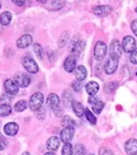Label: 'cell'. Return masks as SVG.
<instances>
[{
    "label": "cell",
    "mask_w": 137,
    "mask_h": 155,
    "mask_svg": "<svg viewBox=\"0 0 137 155\" xmlns=\"http://www.w3.org/2000/svg\"><path fill=\"white\" fill-rule=\"evenodd\" d=\"M84 47H85V42H84V41H76L73 46L70 47V52H71V55H73V56L77 57L83 52Z\"/></svg>",
    "instance_id": "15"
},
{
    "label": "cell",
    "mask_w": 137,
    "mask_h": 155,
    "mask_svg": "<svg viewBox=\"0 0 137 155\" xmlns=\"http://www.w3.org/2000/svg\"><path fill=\"white\" fill-rule=\"evenodd\" d=\"M89 103L91 104V107H93V111L95 113H100L103 111V108H104V102L103 101L96 99L95 97H89Z\"/></svg>",
    "instance_id": "16"
},
{
    "label": "cell",
    "mask_w": 137,
    "mask_h": 155,
    "mask_svg": "<svg viewBox=\"0 0 137 155\" xmlns=\"http://www.w3.org/2000/svg\"><path fill=\"white\" fill-rule=\"evenodd\" d=\"M107 51H108V48H107L106 43L102 42V41L96 42L95 47H94V57H95V60H98V61L103 60L104 57H106V55H107Z\"/></svg>",
    "instance_id": "4"
},
{
    "label": "cell",
    "mask_w": 137,
    "mask_h": 155,
    "mask_svg": "<svg viewBox=\"0 0 137 155\" xmlns=\"http://www.w3.org/2000/svg\"><path fill=\"white\" fill-rule=\"evenodd\" d=\"M99 155H114L112 150H109L108 147H100L99 149Z\"/></svg>",
    "instance_id": "33"
},
{
    "label": "cell",
    "mask_w": 137,
    "mask_h": 155,
    "mask_svg": "<svg viewBox=\"0 0 137 155\" xmlns=\"http://www.w3.org/2000/svg\"><path fill=\"white\" fill-rule=\"evenodd\" d=\"M32 45V36L31 35H23L22 37L18 38L17 41V46L19 48H25Z\"/></svg>",
    "instance_id": "18"
},
{
    "label": "cell",
    "mask_w": 137,
    "mask_h": 155,
    "mask_svg": "<svg viewBox=\"0 0 137 155\" xmlns=\"http://www.w3.org/2000/svg\"><path fill=\"white\" fill-rule=\"evenodd\" d=\"M112 12V6L110 5H96L93 8V13L98 17H106Z\"/></svg>",
    "instance_id": "13"
},
{
    "label": "cell",
    "mask_w": 137,
    "mask_h": 155,
    "mask_svg": "<svg viewBox=\"0 0 137 155\" xmlns=\"http://www.w3.org/2000/svg\"><path fill=\"white\" fill-rule=\"evenodd\" d=\"M33 51H34V54H36L38 57H40V59H42V57H43L42 47H41L40 43H34V45H33Z\"/></svg>",
    "instance_id": "31"
},
{
    "label": "cell",
    "mask_w": 137,
    "mask_h": 155,
    "mask_svg": "<svg viewBox=\"0 0 137 155\" xmlns=\"http://www.w3.org/2000/svg\"><path fill=\"white\" fill-rule=\"evenodd\" d=\"M85 89H86V92L90 97H94L98 93V90H99V84H98L96 81H89L85 85Z\"/></svg>",
    "instance_id": "20"
},
{
    "label": "cell",
    "mask_w": 137,
    "mask_h": 155,
    "mask_svg": "<svg viewBox=\"0 0 137 155\" xmlns=\"http://www.w3.org/2000/svg\"><path fill=\"white\" fill-rule=\"evenodd\" d=\"M74 74H75V76H76V80L83 81V80L86 78L88 71H86V69L84 68L83 65H79V66H76V69L74 70Z\"/></svg>",
    "instance_id": "19"
},
{
    "label": "cell",
    "mask_w": 137,
    "mask_h": 155,
    "mask_svg": "<svg viewBox=\"0 0 137 155\" xmlns=\"http://www.w3.org/2000/svg\"><path fill=\"white\" fill-rule=\"evenodd\" d=\"M129 60H131L132 64H137V48H135L131 55H129Z\"/></svg>",
    "instance_id": "34"
},
{
    "label": "cell",
    "mask_w": 137,
    "mask_h": 155,
    "mask_svg": "<svg viewBox=\"0 0 137 155\" xmlns=\"http://www.w3.org/2000/svg\"><path fill=\"white\" fill-rule=\"evenodd\" d=\"M74 139V128L73 127H64L60 132V140L65 144H70V141Z\"/></svg>",
    "instance_id": "8"
},
{
    "label": "cell",
    "mask_w": 137,
    "mask_h": 155,
    "mask_svg": "<svg viewBox=\"0 0 137 155\" xmlns=\"http://www.w3.org/2000/svg\"><path fill=\"white\" fill-rule=\"evenodd\" d=\"M136 13H137V8H136Z\"/></svg>",
    "instance_id": "43"
},
{
    "label": "cell",
    "mask_w": 137,
    "mask_h": 155,
    "mask_svg": "<svg viewBox=\"0 0 137 155\" xmlns=\"http://www.w3.org/2000/svg\"><path fill=\"white\" fill-rule=\"evenodd\" d=\"M62 155H74V147L70 144H65L62 147Z\"/></svg>",
    "instance_id": "30"
},
{
    "label": "cell",
    "mask_w": 137,
    "mask_h": 155,
    "mask_svg": "<svg viewBox=\"0 0 137 155\" xmlns=\"http://www.w3.org/2000/svg\"><path fill=\"white\" fill-rule=\"evenodd\" d=\"M14 81L18 87H22V88H25L28 87L31 84V78L27 75V74H23V73H18L15 74L14 76Z\"/></svg>",
    "instance_id": "9"
},
{
    "label": "cell",
    "mask_w": 137,
    "mask_h": 155,
    "mask_svg": "<svg viewBox=\"0 0 137 155\" xmlns=\"http://www.w3.org/2000/svg\"><path fill=\"white\" fill-rule=\"evenodd\" d=\"M11 22V13L10 12H4L0 15V24L3 25H8Z\"/></svg>",
    "instance_id": "23"
},
{
    "label": "cell",
    "mask_w": 137,
    "mask_h": 155,
    "mask_svg": "<svg viewBox=\"0 0 137 155\" xmlns=\"http://www.w3.org/2000/svg\"><path fill=\"white\" fill-rule=\"evenodd\" d=\"M73 109H74V113L77 116V117H83V116H85V108L83 107L81 103L79 102H73Z\"/></svg>",
    "instance_id": "21"
},
{
    "label": "cell",
    "mask_w": 137,
    "mask_h": 155,
    "mask_svg": "<svg viewBox=\"0 0 137 155\" xmlns=\"http://www.w3.org/2000/svg\"><path fill=\"white\" fill-rule=\"evenodd\" d=\"M62 125H64V127H73V128L76 126L75 121H74L73 118L67 117V116H65V117L62 118Z\"/></svg>",
    "instance_id": "27"
},
{
    "label": "cell",
    "mask_w": 137,
    "mask_h": 155,
    "mask_svg": "<svg viewBox=\"0 0 137 155\" xmlns=\"http://www.w3.org/2000/svg\"><path fill=\"white\" fill-rule=\"evenodd\" d=\"M69 37H70V33L69 32H64L61 35L60 40H58V47H65L66 46V43L69 42Z\"/></svg>",
    "instance_id": "25"
},
{
    "label": "cell",
    "mask_w": 137,
    "mask_h": 155,
    "mask_svg": "<svg viewBox=\"0 0 137 155\" xmlns=\"http://www.w3.org/2000/svg\"><path fill=\"white\" fill-rule=\"evenodd\" d=\"M86 150H85V146L81 145V144H77L74 147V155H85Z\"/></svg>",
    "instance_id": "28"
},
{
    "label": "cell",
    "mask_w": 137,
    "mask_h": 155,
    "mask_svg": "<svg viewBox=\"0 0 137 155\" xmlns=\"http://www.w3.org/2000/svg\"><path fill=\"white\" fill-rule=\"evenodd\" d=\"M71 85H73V89L75 90V92H80V90H81V81H79V80L74 81Z\"/></svg>",
    "instance_id": "35"
},
{
    "label": "cell",
    "mask_w": 137,
    "mask_h": 155,
    "mask_svg": "<svg viewBox=\"0 0 137 155\" xmlns=\"http://www.w3.org/2000/svg\"><path fill=\"white\" fill-rule=\"evenodd\" d=\"M5 147H6V141H5V140L2 137V139H0V151L4 150Z\"/></svg>",
    "instance_id": "37"
},
{
    "label": "cell",
    "mask_w": 137,
    "mask_h": 155,
    "mask_svg": "<svg viewBox=\"0 0 137 155\" xmlns=\"http://www.w3.org/2000/svg\"><path fill=\"white\" fill-rule=\"evenodd\" d=\"M22 155H29V153H28V151H24Z\"/></svg>",
    "instance_id": "41"
},
{
    "label": "cell",
    "mask_w": 137,
    "mask_h": 155,
    "mask_svg": "<svg viewBox=\"0 0 137 155\" xmlns=\"http://www.w3.org/2000/svg\"><path fill=\"white\" fill-rule=\"evenodd\" d=\"M76 57L73 56V55H70L69 57H66L64 61V69H65V71H67V73H73L74 70L76 69Z\"/></svg>",
    "instance_id": "12"
},
{
    "label": "cell",
    "mask_w": 137,
    "mask_h": 155,
    "mask_svg": "<svg viewBox=\"0 0 137 155\" xmlns=\"http://www.w3.org/2000/svg\"><path fill=\"white\" fill-rule=\"evenodd\" d=\"M22 65L31 74L38 73V65H37V62L33 59H32V57H29V56H24L23 57V59H22Z\"/></svg>",
    "instance_id": "3"
},
{
    "label": "cell",
    "mask_w": 137,
    "mask_h": 155,
    "mask_svg": "<svg viewBox=\"0 0 137 155\" xmlns=\"http://www.w3.org/2000/svg\"><path fill=\"white\" fill-rule=\"evenodd\" d=\"M19 131V126L15 122H9L4 126V134L8 135V136H15Z\"/></svg>",
    "instance_id": "17"
},
{
    "label": "cell",
    "mask_w": 137,
    "mask_h": 155,
    "mask_svg": "<svg viewBox=\"0 0 137 155\" xmlns=\"http://www.w3.org/2000/svg\"><path fill=\"white\" fill-rule=\"evenodd\" d=\"M14 4H17V5H24L25 3L24 2H18V0H14Z\"/></svg>",
    "instance_id": "39"
},
{
    "label": "cell",
    "mask_w": 137,
    "mask_h": 155,
    "mask_svg": "<svg viewBox=\"0 0 137 155\" xmlns=\"http://www.w3.org/2000/svg\"><path fill=\"white\" fill-rule=\"evenodd\" d=\"M11 113V107L6 103V104H0V117H5Z\"/></svg>",
    "instance_id": "24"
},
{
    "label": "cell",
    "mask_w": 137,
    "mask_h": 155,
    "mask_svg": "<svg viewBox=\"0 0 137 155\" xmlns=\"http://www.w3.org/2000/svg\"><path fill=\"white\" fill-rule=\"evenodd\" d=\"M27 107H28V104L25 101H18L14 106V109H15V112H23Z\"/></svg>",
    "instance_id": "26"
},
{
    "label": "cell",
    "mask_w": 137,
    "mask_h": 155,
    "mask_svg": "<svg viewBox=\"0 0 137 155\" xmlns=\"http://www.w3.org/2000/svg\"><path fill=\"white\" fill-rule=\"evenodd\" d=\"M43 104V94L42 93H33L29 99V108L33 112H38Z\"/></svg>",
    "instance_id": "1"
},
{
    "label": "cell",
    "mask_w": 137,
    "mask_h": 155,
    "mask_svg": "<svg viewBox=\"0 0 137 155\" xmlns=\"http://www.w3.org/2000/svg\"><path fill=\"white\" fill-rule=\"evenodd\" d=\"M118 61H119V59L109 56V59L106 61V65H104V71H106V74H108V75L113 74L117 70V66H118Z\"/></svg>",
    "instance_id": "7"
},
{
    "label": "cell",
    "mask_w": 137,
    "mask_h": 155,
    "mask_svg": "<svg viewBox=\"0 0 137 155\" xmlns=\"http://www.w3.org/2000/svg\"><path fill=\"white\" fill-rule=\"evenodd\" d=\"M44 155H55V153H50V151H48L47 154H44Z\"/></svg>",
    "instance_id": "40"
},
{
    "label": "cell",
    "mask_w": 137,
    "mask_h": 155,
    "mask_svg": "<svg viewBox=\"0 0 137 155\" xmlns=\"http://www.w3.org/2000/svg\"><path fill=\"white\" fill-rule=\"evenodd\" d=\"M0 6H2V5H0Z\"/></svg>",
    "instance_id": "44"
},
{
    "label": "cell",
    "mask_w": 137,
    "mask_h": 155,
    "mask_svg": "<svg viewBox=\"0 0 137 155\" xmlns=\"http://www.w3.org/2000/svg\"><path fill=\"white\" fill-rule=\"evenodd\" d=\"M42 4H47V8L50 10H57L64 6V2H40Z\"/></svg>",
    "instance_id": "22"
},
{
    "label": "cell",
    "mask_w": 137,
    "mask_h": 155,
    "mask_svg": "<svg viewBox=\"0 0 137 155\" xmlns=\"http://www.w3.org/2000/svg\"><path fill=\"white\" fill-rule=\"evenodd\" d=\"M126 153L128 155H137V140L136 139H129L126 141L125 145Z\"/></svg>",
    "instance_id": "14"
},
{
    "label": "cell",
    "mask_w": 137,
    "mask_h": 155,
    "mask_svg": "<svg viewBox=\"0 0 137 155\" xmlns=\"http://www.w3.org/2000/svg\"><path fill=\"white\" fill-rule=\"evenodd\" d=\"M60 103H61L60 97H58L57 94L52 93V94L48 95V98H47V104H48V107L52 109V111L55 112V114H57V116L62 113L61 109H60Z\"/></svg>",
    "instance_id": "2"
},
{
    "label": "cell",
    "mask_w": 137,
    "mask_h": 155,
    "mask_svg": "<svg viewBox=\"0 0 137 155\" xmlns=\"http://www.w3.org/2000/svg\"><path fill=\"white\" fill-rule=\"evenodd\" d=\"M60 144H61V140L60 137H57V136H51L48 137L47 140V143H46V146H47V150L50 153H55L58 147H60Z\"/></svg>",
    "instance_id": "10"
},
{
    "label": "cell",
    "mask_w": 137,
    "mask_h": 155,
    "mask_svg": "<svg viewBox=\"0 0 137 155\" xmlns=\"http://www.w3.org/2000/svg\"><path fill=\"white\" fill-rule=\"evenodd\" d=\"M4 89H5V92L10 94V95H15L18 93V89L19 87L15 84V81L13 80V79H6L4 81Z\"/></svg>",
    "instance_id": "11"
},
{
    "label": "cell",
    "mask_w": 137,
    "mask_h": 155,
    "mask_svg": "<svg viewBox=\"0 0 137 155\" xmlns=\"http://www.w3.org/2000/svg\"><path fill=\"white\" fill-rule=\"evenodd\" d=\"M122 43L118 40H113L112 43L109 46V56L110 57H116V59H119L122 55Z\"/></svg>",
    "instance_id": "5"
},
{
    "label": "cell",
    "mask_w": 137,
    "mask_h": 155,
    "mask_svg": "<svg viewBox=\"0 0 137 155\" xmlns=\"http://www.w3.org/2000/svg\"><path fill=\"white\" fill-rule=\"evenodd\" d=\"M135 48H136L135 38L131 37V36H126L125 38H123V42H122V50L127 54H131Z\"/></svg>",
    "instance_id": "6"
},
{
    "label": "cell",
    "mask_w": 137,
    "mask_h": 155,
    "mask_svg": "<svg viewBox=\"0 0 137 155\" xmlns=\"http://www.w3.org/2000/svg\"><path fill=\"white\" fill-rule=\"evenodd\" d=\"M117 87H118V83H117V81L109 83V84H107V87H106V92H107V93H112L113 90L117 89Z\"/></svg>",
    "instance_id": "32"
},
{
    "label": "cell",
    "mask_w": 137,
    "mask_h": 155,
    "mask_svg": "<svg viewBox=\"0 0 137 155\" xmlns=\"http://www.w3.org/2000/svg\"><path fill=\"white\" fill-rule=\"evenodd\" d=\"M89 155H94V154H89Z\"/></svg>",
    "instance_id": "42"
},
{
    "label": "cell",
    "mask_w": 137,
    "mask_h": 155,
    "mask_svg": "<svg viewBox=\"0 0 137 155\" xmlns=\"http://www.w3.org/2000/svg\"><path fill=\"white\" fill-rule=\"evenodd\" d=\"M65 101H66V104H67V101L71 102V94L67 92H65Z\"/></svg>",
    "instance_id": "38"
},
{
    "label": "cell",
    "mask_w": 137,
    "mask_h": 155,
    "mask_svg": "<svg viewBox=\"0 0 137 155\" xmlns=\"http://www.w3.org/2000/svg\"><path fill=\"white\" fill-rule=\"evenodd\" d=\"M131 29H132V32L137 36V19H135V21L131 23Z\"/></svg>",
    "instance_id": "36"
},
{
    "label": "cell",
    "mask_w": 137,
    "mask_h": 155,
    "mask_svg": "<svg viewBox=\"0 0 137 155\" xmlns=\"http://www.w3.org/2000/svg\"><path fill=\"white\" fill-rule=\"evenodd\" d=\"M85 117H86V120L90 122L91 125H95V124H96L95 116L93 114V112H91V111H89V109H85Z\"/></svg>",
    "instance_id": "29"
}]
</instances>
